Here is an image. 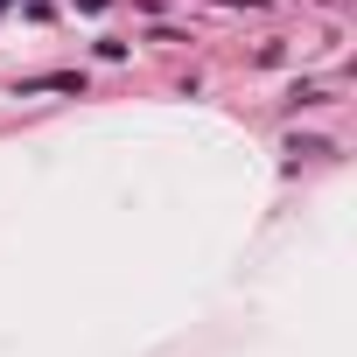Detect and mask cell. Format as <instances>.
<instances>
[{"instance_id":"obj_1","label":"cell","mask_w":357,"mask_h":357,"mask_svg":"<svg viewBox=\"0 0 357 357\" xmlns=\"http://www.w3.org/2000/svg\"><path fill=\"white\" fill-rule=\"evenodd\" d=\"M22 91H77L84 98V70H50V77H29Z\"/></svg>"},{"instance_id":"obj_2","label":"cell","mask_w":357,"mask_h":357,"mask_svg":"<svg viewBox=\"0 0 357 357\" xmlns=\"http://www.w3.org/2000/svg\"><path fill=\"white\" fill-rule=\"evenodd\" d=\"M70 8H84V15H98V8H112V0H70Z\"/></svg>"},{"instance_id":"obj_3","label":"cell","mask_w":357,"mask_h":357,"mask_svg":"<svg viewBox=\"0 0 357 357\" xmlns=\"http://www.w3.org/2000/svg\"><path fill=\"white\" fill-rule=\"evenodd\" d=\"M225 8H266V0H225Z\"/></svg>"}]
</instances>
